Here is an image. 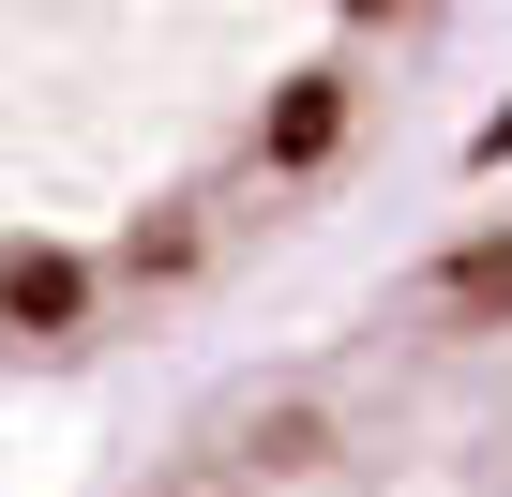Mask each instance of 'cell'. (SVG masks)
Returning a JSON list of instances; mask_svg holds the SVG:
<instances>
[{
    "label": "cell",
    "instance_id": "1",
    "mask_svg": "<svg viewBox=\"0 0 512 497\" xmlns=\"http://www.w3.org/2000/svg\"><path fill=\"white\" fill-rule=\"evenodd\" d=\"M452 31L467 0H0V377L317 272Z\"/></svg>",
    "mask_w": 512,
    "mask_h": 497
},
{
    "label": "cell",
    "instance_id": "2",
    "mask_svg": "<svg viewBox=\"0 0 512 497\" xmlns=\"http://www.w3.org/2000/svg\"><path fill=\"white\" fill-rule=\"evenodd\" d=\"M106 497H512V196L287 272Z\"/></svg>",
    "mask_w": 512,
    "mask_h": 497
}]
</instances>
